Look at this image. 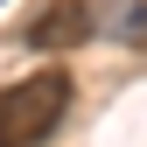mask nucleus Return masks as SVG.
Masks as SVG:
<instances>
[{"label": "nucleus", "mask_w": 147, "mask_h": 147, "mask_svg": "<svg viewBox=\"0 0 147 147\" xmlns=\"http://www.w3.org/2000/svg\"><path fill=\"white\" fill-rule=\"evenodd\" d=\"M70 112V70L49 63V70H28L0 91V147H49V133L63 126Z\"/></svg>", "instance_id": "1"}, {"label": "nucleus", "mask_w": 147, "mask_h": 147, "mask_svg": "<svg viewBox=\"0 0 147 147\" xmlns=\"http://www.w3.org/2000/svg\"><path fill=\"white\" fill-rule=\"evenodd\" d=\"M98 28H105L98 0H49L42 14H28L21 42L35 49V56H70V49H84V42H91Z\"/></svg>", "instance_id": "2"}]
</instances>
